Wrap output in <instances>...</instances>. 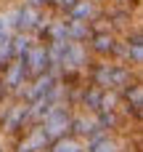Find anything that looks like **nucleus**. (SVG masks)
Masks as SVG:
<instances>
[{"label": "nucleus", "mask_w": 143, "mask_h": 152, "mask_svg": "<svg viewBox=\"0 0 143 152\" xmlns=\"http://www.w3.org/2000/svg\"><path fill=\"white\" fill-rule=\"evenodd\" d=\"M24 128H29V123H27V104L19 102V99H13L11 107H8V112L0 120V131H3V136L16 139Z\"/></svg>", "instance_id": "423d86ee"}, {"label": "nucleus", "mask_w": 143, "mask_h": 152, "mask_svg": "<svg viewBox=\"0 0 143 152\" xmlns=\"http://www.w3.org/2000/svg\"><path fill=\"white\" fill-rule=\"evenodd\" d=\"M24 67H27V75H29V80L32 77H37V75H42V72H48V53H45V43L42 40H34L32 45H29V51L24 53Z\"/></svg>", "instance_id": "9d476101"}, {"label": "nucleus", "mask_w": 143, "mask_h": 152, "mask_svg": "<svg viewBox=\"0 0 143 152\" xmlns=\"http://www.w3.org/2000/svg\"><path fill=\"white\" fill-rule=\"evenodd\" d=\"M13 32H11V27H8V21H5V16H3V11H0V40H8Z\"/></svg>", "instance_id": "a211bd4d"}, {"label": "nucleus", "mask_w": 143, "mask_h": 152, "mask_svg": "<svg viewBox=\"0 0 143 152\" xmlns=\"http://www.w3.org/2000/svg\"><path fill=\"white\" fill-rule=\"evenodd\" d=\"M48 152H85V144L74 136H61V139L50 142Z\"/></svg>", "instance_id": "2eb2a0df"}, {"label": "nucleus", "mask_w": 143, "mask_h": 152, "mask_svg": "<svg viewBox=\"0 0 143 152\" xmlns=\"http://www.w3.org/2000/svg\"><path fill=\"white\" fill-rule=\"evenodd\" d=\"M48 147H50V142L40 126H29L16 139H11V152H45Z\"/></svg>", "instance_id": "39448f33"}, {"label": "nucleus", "mask_w": 143, "mask_h": 152, "mask_svg": "<svg viewBox=\"0 0 143 152\" xmlns=\"http://www.w3.org/2000/svg\"><path fill=\"white\" fill-rule=\"evenodd\" d=\"M103 13V5H98L96 0H77L72 5V11L66 13V19H74V21H85V24H93L98 16Z\"/></svg>", "instance_id": "f8f14e48"}, {"label": "nucleus", "mask_w": 143, "mask_h": 152, "mask_svg": "<svg viewBox=\"0 0 143 152\" xmlns=\"http://www.w3.org/2000/svg\"><path fill=\"white\" fill-rule=\"evenodd\" d=\"M122 64L133 67V69H141L143 64V35L141 27H133L130 32H125L122 37Z\"/></svg>", "instance_id": "6e6552de"}, {"label": "nucleus", "mask_w": 143, "mask_h": 152, "mask_svg": "<svg viewBox=\"0 0 143 152\" xmlns=\"http://www.w3.org/2000/svg\"><path fill=\"white\" fill-rule=\"evenodd\" d=\"M21 3H27V5H32V8H37V11H50V0H21Z\"/></svg>", "instance_id": "f3484780"}, {"label": "nucleus", "mask_w": 143, "mask_h": 152, "mask_svg": "<svg viewBox=\"0 0 143 152\" xmlns=\"http://www.w3.org/2000/svg\"><path fill=\"white\" fill-rule=\"evenodd\" d=\"M117 43H119V35H114L111 29H98L88 37L85 48H88L90 59H111Z\"/></svg>", "instance_id": "0eeeda50"}, {"label": "nucleus", "mask_w": 143, "mask_h": 152, "mask_svg": "<svg viewBox=\"0 0 143 152\" xmlns=\"http://www.w3.org/2000/svg\"><path fill=\"white\" fill-rule=\"evenodd\" d=\"M119 99H122V104H119L122 118H125L127 123L138 126V123H141V115H143V83L135 80L133 86H127V88L119 94Z\"/></svg>", "instance_id": "20e7f679"}, {"label": "nucleus", "mask_w": 143, "mask_h": 152, "mask_svg": "<svg viewBox=\"0 0 143 152\" xmlns=\"http://www.w3.org/2000/svg\"><path fill=\"white\" fill-rule=\"evenodd\" d=\"M64 19H66V16H64ZM90 35H93L90 24H85V21H74V19H66V37H69L72 43H88Z\"/></svg>", "instance_id": "ddd939ff"}, {"label": "nucleus", "mask_w": 143, "mask_h": 152, "mask_svg": "<svg viewBox=\"0 0 143 152\" xmlns=\"http://www.w3.org/2000/svg\"><path fill=\"white\" fill-rule=\"evenodd\" d=\"M138 77V69L122 64V61H111V59H93L85 69V83L101 88V91H117L122 94L127 86H133Z\"/></svg>", "instance_id": "f257e3e1"}, {"label": "nucleus", "mask_w": 143, "mask_h": 152, "mask_svg": "<svg viewBox=\"0 0 143 152\" xmlns=\"http://www.w3.org/2000/svg\"><path fill=\"white\" fill-rule=\"evenodd\" d=\"M72 107L64 102V104H56L45 118H42V123H40V128H42V134L48 136V142H56V139H61V136H69V126H72Z\"/></svg>", "instance_id": "f03ea898"}, {"label": "nucleus", "mask_w": 143, "mask_h": 152, "mask_svg": "<svg viewBox=\"0 0 143 152\" xmlns=\"http://www.w3.org/2000/svg\"><path fill=\"white\" fill-rule=\"evenodd\" d=\"M111 5H125V8H138L141 0H109Z\"/></svg>", "instance_id": "6ab92c4d"}, {"label": "nucleus", "mask_w": 143, "mask_h": 152, "mask_svg": "<svg viewBox=\"0 0 143 152\" xmlns=\"http://www.w3.org/2000/svg\"><path fill=\"white\" fill-rule=\"evenodd\" d=\"M29 75H27V67L21 59H11L3 69H0V88L8 99H19L21 88L27 86Z\"/></svg>", "instance_id": "7ed1b4c3"}, {"label": "nucleus", "mask_w": 143, "mask_h": 152, "mask_svg": "<svg viewBox=\"0 0 143 152\" xmlns=\"http://www.w3.org/2000/svg\"><path fill=\"white\" fill-rule=\"evenodd\" d=\"M98 131V126H96V118L90 115V112H82V110H74L72 112V126H69V136H74V139H80L82 144L93 136Z\"/></svg>", "instance_id": "9b49d317"}, {"label": "nucleus", "mask_w": 143, "mask_h": 152, "mask_svg": "<svg viewBox=\"0 0 143 152\" xmlns=\"http://www.w3.org/2000/svg\"><path fill=\"white\" fill-rule=\"evenodd\" d=\"M32 43H34L32 35H27V32H13V35H11V53H13V59H24V53L29 51Z\"/></svg>", "instance_id": "4468645a"}, {"label": "nucleus", "mask_w": 143, "mask_h": 152, "mask_svg": "<svg viewBox=\"0 0 143 152\" xmlns=\"http://www.w3.org/2000/svg\"><path fill=\"white\" fill-rule=\"evenodd\" d=\"M45 152H48V150H45Z\"/></svg>", "instance_id": "aec40b11"}, {"label": "nucleus", "mask_w": 143, "mask_h": 152, "mask_svg": "<svg viewBox=\"0 0 143 152\" xmlns=\"http://www.w3.org/2000/svg\"><path fill=\"white\" fill-rule=\"evenodd\" d=\"M56 80H58V77H56V75H50V72H42V75H37V77L27 80V86H24V88H21V94H19V102L32 104L34 99L45 96V94L53 88V83H56Z\"/></svg>", "instance_id": "1a4fd4ad"}, {"label": "nucleus", "mask_w": 143, "mask_h": 152, "mask_svg": "<svg viewBox=\"0 0 143 152\" xmlns=\"http://www.w3.org/2000/svg\"><path fill=\"white\" fill-rule=\"evenodd\" d=\"M74 3H77V0H50V13H56V16H66V13L72 11Z\"/></svg>", "instance_id": "dca6fc26"}]
</instances>
